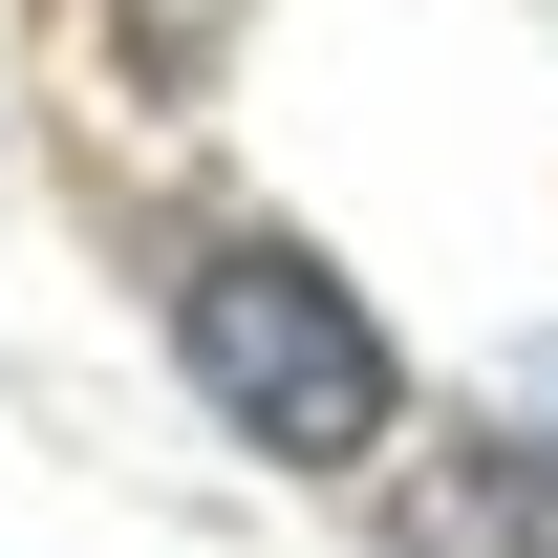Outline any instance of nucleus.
<instances>
[{
  "label": "nucleus",
  "instance_id": "1",
  "mask_svg": "<svg viewBox=\"0 0 558 558\" xmlns=\"http://www.w3.org/2000/svg\"><path fill=\"white\" fill-rule=\"evenodd\" d=\"M172 365H194L215 429H236V451H279V473H365V451H387V409H409L387 323H365L301 236H215V258L172 279Z\"/></svg>",
  "mask_w": 558,
  "mask_h": 558
}]
</instances>
